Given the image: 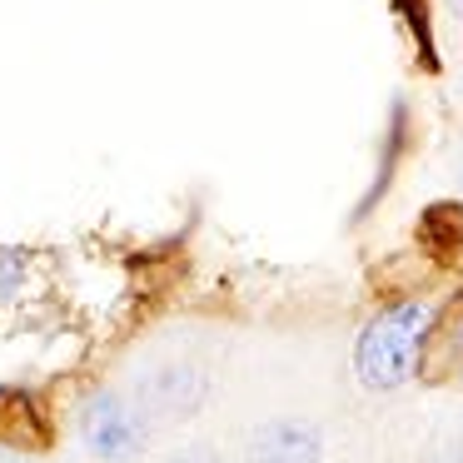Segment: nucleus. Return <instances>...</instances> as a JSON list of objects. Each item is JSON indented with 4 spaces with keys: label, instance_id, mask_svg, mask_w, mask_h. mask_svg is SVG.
I'll return each mask as SVG.
<instances>
[{
    "label": "nucleus",
    "instance_id": "3",
    "mask_svg": "<svg viewBox=\"0 0 463 463\" xmlns=\"http://www.w3.org/2000/svg\"><path fill=\"white\" fill-rule=\"evenodd\" d=\"M324 439L304 419H269L250 439V463H319Z\"/></svg>",
    "mask_w": 463,
    "mask_h": 463
},
{
    "label": "nucleus",
    "instance_id": "4",
    "mask_svg": "<svg viewBox=\"0 0 463 463\" xmlns=\"http://www.w3.org/2000/svg\"><path fill=\"white\" fill-rule=\"evenodd\" d=\"M449 354H453V359H463V319L453 324V334H449Z\"/></svg>",
    "mask_w": 463,
    "mask_h": 463
},
{
    "label": "nucleus",
    "instance_id": "1",
    "mask_svg": "<svg viewBox=\"0 0 463 463\" xmlns=\"http://www.w3.org/2000/svg\"><path fill=\"white\" fill-rule=\"evenodd\" d=\"M429 324H433V309L423 299H403L393 309L373 314L364 324L359 344H354V373H359L364 389L389 393L399 383H409L419 373V349Z\"/></svg>",
    "mask_w": 463,
    "mask_h": 463
},
{
    "label": "nucleus",
    "instance_id": "5",
    "mask_svg": "<svg viewBox=\"0 0 463 463\" xmlns=\"http://www.w3.org/2000/svg\"><path fill=\"white\" fill-rule=\"evenodd\" d=\"M449 15H453V21L463 25V0H449Z\"/></svg>",
    "mask_w": 463,
    "mask_h": 463
},
{
    "label": "nucleus",
    "instance_id": "2",
    "mask_svg": "<svg viewBox=\"0 0 463 463\" xmlns=\"http://www.w3.org/2000/svg\"><path fill=\"white\" fill-rule=\"evenodd\" d=\"M80 439L95 458L125 463L145 449V423L130 413V403H125L120 393H95L80 409Z\"/></svg>",
    "mask_w": 463,
    "mask_h": 463
}]
</instances>
